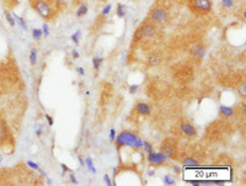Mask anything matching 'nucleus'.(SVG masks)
Here are the masks:
<instances>
[{"label":"nucleus","instance_id":"1","mask_svg":"<svg viewBox=\"0 0 246 186\" xmlns=\"http://www.w3.org/2000/svg\"><path fill=\"white\" fill-rule=\"evenodd\" d=\"M116 140V144H117V148L119 149L121 147H126V145H129L134 149H139L143 147V140L140 138H138L134 133H131V132H122L121 135L117 136Z\"/></svg>","mask_w":246,"mask_h":186},{"label":"nucleus","instance_id":"2","mask_svg":"<svg viewBox=\"0 0 246 186\" xmlns=\"http://www.w3.org/2000/svg\"><path fill=\"white\" fill-rule=\"evenodd\" d=\"M188 6L196 15H207L212 11L213 5L210 0H188Z\"/></svg>","mask_w":246,"mask_h":186},{"label":"nucleus","instance_id":"3","mask_svg":"<svg viewBox=\"0 0 246 186\" xmlns=\"http://www.w3.org/2000/svg\"><path fill=\"white\" fill-rule=\"evenodd\" d=\"M32 7L41 15V17L48 20L52 17V10L49 5L43 0H32Z\"/></svg>","mask_w":246,"mask_h":186},{"label":"nucleus","instance_id":"4","mask_svg":"<svg viewBox=\"0 0 246 186\" xmlns=\"http://www.w3.org/2000/svg\"><path fill=\"white\" fill-rule=\"evenodd\" d=\"M149 19L153 22H158V24H162L166 22L167 20V12L162 9V7H155L150 11L149 14Z\"/></svg>","mask_w":246,"mask_h":186},{"label":"nucleus","instance_id":"5","mask_svg":"<svg viewBox=\"0 0 246 186\" xmlns=\"http://www.w3.org/2000/svg\"><path fill=\"white\" fill-rule=\"evenodd\" d=\"M10 138H11L10 131H9L7 126H6L5 120H4V118L1 117V115H0V147L4 148V147L9 143V140H10Z\"/></svg>","mask_w":246,"mask_h":186},{"label":"nucleus","instance_id":"6","mask_svg":"<svg viewBox=\"0 0 246 186\" xmlns=\"http://www.w3.org/2000/svg\"><path fill=\"white\" fill-rule=\"evenodd\" d=\"M138 35L143 36V37H151L154 36L155 33V25L153 22H145L138 31H137Z\"/></svg>","mask_w":246,"mask_h":186},{"label":"nucleus","instance_id":"7","mask_svg":"<svg viewBox=\"0 0 246 186\" xmlns=\"http://www.w3.org/2000/svg\"><path fill=\"white\" fill-rule=\"evenodd\" d=\"M167 159V157L164 154V153H149V162L153 164V165H161L165 160Z\"/></svg>","mask_w":246,"mask_h":186},{"label":"nucleus","instance_id":"8","mask_svg":"<svg viewBox=\"0 0 246 186\" xmlns=\"http://www.w3.org/2000/svg\"><path fill=\"white\" fill-rule=\"evenodd\" d=\"M181 131L187 137H195L197 135V130L188 122H182L181 123Z\"/></svg>","mask_w":246,"mask_h":186},{"label":"nucleus","instance_id":"9","mask_svg":"<svg viewBox=\"0 0 246 186\" xmlns=\"http://www.w3.org/2000/svg\"><path fill=\"white\" fill-rule=\"evenodd\" d=\"M136 111L139 115H144V116H149L150 115V107H149V105L145 104V102H138L136 105Z\"/></svg>","mask_w":246,"mask_h":186},{"label":"nucleus","instance_id":"10","mask_svg":"<svg viewBox=\"0 0 246 186\" xmlns=\"http://www.w3.org/2000/svg\"><path fill=\"white\" fill-rule=\"evenodd\" d=\"M161 153H164L167 158H169V157L171 158V157L175 154V150H174V147H172L171 144H170V145H169V144H164V145L161 147Z\"/></svg>","mask_w":246,"mask_h":186},{"label":"nucleus","instance_id":"11","mask_svg":"<svg viewBox=\"0 0 246 186\" xmlns=\"http://www.w3.org/2000/svg\"><path fill=\"white\" fill-rule=\"evenodd\" d=\"M191 53H192L195 57H197V58H202V57L204 55V53H205V49H204V47L203 46H195L192 48Z\"/></svg>","mask_w":246,"mask_h":186},{"label":"nucleus","instance_id":"12","mask_svg":"<svg viewBox=\"0 0 246 186\" xmlns=\"http://www.w3.org/2000/svg\"><path fill=\"white\" fill-rule=\"evenodd\" d=\"M219 111H220V113H222L223 116H225V117H230V116H233V113H234V110H233L231 107H228V106H224V105H220Z\"/></svg>","mask_w":246,"mask_h":186},{"label":"nucleus","instance_id":"13","mask_svg":"<svg viewBox=\"0 0 246 186\" xmlns=\"http://www.w3.org/2000/svg\"><path fill=\"white\" fill-rule=\"evenodd\" d=\"M86 12H88V6L84 4V5L79 6V9L76 10V16H78V17H81V16L86 15Z\"/></svg>","mask_w":246,"mask_h":186},{"label":"nucleus","instance_id":"14","mask_svg":"<svg viewBox=\"0 0 246 186\" xmlns=\"http://www.w3.org/2000/svg\"><path fill=\"white\" fill-rule=\"evenodd\" d=\"M183 165H187V166H196L198 165V162H197L196 159H193V158H186V159H183Z\"/></svg>","mask_w":246,"mask_h":186},{"label":"nucleus","instance_id":"15","mask_svg":"<svg viewBox=\"0 0 246 186\" xmlns=\"http://www.w3.org/2000/svg\"><path fill=\"white\" fill-rule=\"evenodd\" d=\"M117 16L118 17H123L124 15H126V7H124V5L123 4H118L117 5Z\"/></svg>","mask_w":246,"mask_h":186},{"label":"nucleus","instance_id":"16","mask_svg":"<svg viewBox=\"0 0 246 186\" xmlns=\"http://www.w3.org/2000/svg\"><path fill=\"white\" fill-rule=\"evenodd\" d=\"M36 62H37V51H36L35 48H32V49H31V53H30V63H31L32 65H35Z\"/></svg>","mask_w":246,"mask_h":186},{"label":"nucleus","instance_id":"17","mask_svg":"<svg viewBox=\"0 0 246 186\" xmlns=\"http://www.w3.org/2000/svg\"><path fill=\"white\" fill-rule=\"evenodd\" d=\"M102 62H103V58H101V57H94L93 64H94L95 70H98V69H100V65L102 64Z\"/></svg>","mask_w":246,"mask_h":186},{"label":"nucleus","instance_id":"18","mask_svg":"<svg viewBox=\"0 0 246 186\" xmlns=\"http://www.w3.org/2000/svg\"><path fill=\"white\" fill-rule=\"evenodd\" d=\"M85 165L88 166V169H89V171H91V173H96V169L94 168V165H93V160H91V158H88L86 160H85Z\"/></svg>","mask_w":246,"mask_h":186},{"label":"nucleus","instance_id":"19","mask_svg":"<svg viewBox=\"0 0 246 186\" xmlns=\"http://www.w3.org/2000/svg\"><path fill=\"white\" fill-rule=\"evenodd\" d=\"M4 14H5V17H6L7 22L10 24V26H12V27H14V26H15V19H14V17L11 16V14H10L9 11H5Z\"/></svg>","mask_w":246,"mask_h":186},{"label":"nucleus","instance_id":"20","mask_svg":"<svg viewBox=\"0 0 246 186\" xmlns=\"http://www.w3.org/2000/svg\"><path fill=\"white\" fill-rule=\"evenodd\" d=\"M42 36H43L42 30H40V29H35V30L32 31V37H33L35 40H40Z\"/></svg>","mask_w":246,"mask_h":186},{"label":"nucleus","instance_id":"21","mask_svg":"<svg viewBox=\"0 0 246 186\" xmlns=\"http://www.w3.org/2000/svg\"><path fill=\"white\" fill-rule=\"evenodd\" d=\"M14 17H15V19H16V20H17V21H19V24H20V26H21V27H22V29H24V30H25V31H26V30H27V25H26V22H25V20H24V19H22V17H20V16H17V15H14Z\"/></svg>","mask_w":246,"mask_h":186},{"label":"nucleus","instance_id":"22","mask_svg":"<svg viewBox=\"0 0 246 186\" xmlns=\"http://www.w3.org/2000/svg\"><path fill=\"white\" fill-rule=\"evenodd\" d=\"M159 63H160V59H159L158 55H151L150 57V59H149V64L150 65H158Z\"/></svg>","mask_w":246,"mask_h":186},{"label":"nucleus","instance_id":"23","mask_svg":"<svg viewBox=\"0 0 246 186\" xmlns=\"http://www.w3.org/2000/svg\"><path fill=\"white\" fill-rule=\"evenodd\" d=\"M164 184L165 185H175V180L170 175H165L164 176Z\"/></svg>","mask_w":246,"mask_h":186},{"label":"nucleus","instance_id":"24","mask_svg":"<svg viewBox=\"0 0 246 186\" xmlns=\"http://www.w3.org/2000/svg\"><path fill=\"white\" fill-rule=\"evenodd\" d=\"M80 35H81V32H80V31H76L75 33H73V35H71V40H73V42H74L75 45H78V43H79Z\"/></svg>","mask_w":246,"mask_h":186},{"label":"nucleus","instance_id":"25","mask_svg":"<svg viewBox=\"0 0 246 186\" xmlns=\"http://www.w3.org/2000/svg\"><path fill=\"white\" fill-rule=\"evenodd\" d=\"M26 164H27V165H28L30 168H32L33 170H40V166H38V165H37V164H36L35 162H32V160H28V162H27Z\"/></svg>","mask_w":246,"mask_h":186},{"label":"nucleus","instance_id":"26","mask_svg":"<svg viewBox=\"0 0 246 186\" xmlns=\"http://www.w3.org/2000/svg\"><path fill=\"white\" fill-rule=\"evenodd\" d=\"M143 147H144V149L147 150L148 153L154 152V150H153V147H151V144H150L149 142H143Z\"/></svg>","mask_w":246,"mask_h":186},{"label":"nucleus","instance_id":"27","mask_svg":"<svg viewBox=\"0 0 246 186\" xmlns=\"http://www.w3.org/2000/svg\"><path fill=\"white\" fill-rule=\"evenodd\" d=\"M42 33L45 35V37H48L49 29H48V25H47V24H45V25H43V27H42Z\"/></svg>","mask_w":246,"mask_h":186},{"label":"nucleus","instance_id":"28","mask_svg":"<svg viewBox=\"0 0 246 186\" xmlns=\"http://www.w3.org/2000/svg\"><path fill=\"white\" fill-rule=\"evenodd\" d=\"M222 4L225 7H231L233 6V0H222Z\"/></svg>","mask_w":246,"mask_h":186},{"label":"nucleus","instance_id":"29","mask_svg":"<svg viewBox=\"0 0 246 186\" xmlns=\"http://www.w3.org/2000/svg\"><path fill=\"white\" fill-rule=\"evenodd\" d=\"M110 11H111V5H106L102 9V15H107V14H110Z\"/></svg>","mask_w":246,"mask_h":186},{"label":"nucleus","instance_id":"30","mask_svg":"<svg viewBox=\"0 0 246 186\" xmlns=\"http://www.w3.org/2000/svg\"><path fill=\"white\" fill-rule=\"evenodd\" d=\"M114 138H116V131H114V128H111V131H110V140L113 142Z\"/></svg>","mask_w":246,"mask_h":186},{"label":"nucleus","instance_id":"31","mask_svg":"<svg viewBox=\"0 0 246 186\" xmlns=\"http://www.w3.org/2000/svg\"><path fill=\"white\" fill-rule=\"evenodd\" d=\"M103 180H105L106 185L112 186V183H111V180H110V176H108V175H103Z\"/></svg>","mask_w":246,"mask_h":186},{"label":"nucleus","instance_id":"32","mask_svg":"<svg viewBox=\"0 0 246 186\" xmlns=\"http://www.w3.org/2000/svg\"><path fill=\"white\" fill-rule=\"evenodd\" d=\"M137 89H138V85H131V88H129V94H134L137 91Z\"/></svg>","mask_w":246,"mask_h":186},{"label":"nucleus","instance_id":"33","mask_svg":"<svg viewBox=\"0 0 246 186\" xmlns=\"http://www.w3.org/2000/svg\"><path fill=\"white\" fill-rule=\"evenodd\" d=\"M46 118L48 121V126H53V118L49 116V115H46Z\"/></svg>","mask_w":246,"mask_h":186},{"label":"nucleus","instance_id":"34","mask_svg":"<svg viewBox=\"0 0 246 186\" xmlns=\"http://www.w3.org/2000/svg\"><path fill=\"white\" fill-rule=\"evenodd\" d=\"M71 55H73V58H74V59H78V58H79V53H78L75 49H73V52H71Z\"/></svg>","mask_w":246,"mask_h":186},{"label":"nucleus","instance_id":"35","mask_svg":"<svg viewBox=\"0 0 246 186\" xmlns=\"http://www.w3.org/2000/svg\"><path fill=\"white\" fill-rule=\"evenodd\" d=\"M76 72H78L79 74H81V75H84V74H85V70H84V68H81V67H79V68L76 69Z\"/></svg>","mask_w":246,"mask_h":186},{"label":"nucleus","instance_id":"36","mask_svg":"<svg viewBox=\"0 0 246 186\" xmlns=\"http://www.w3.org/2000/svg\"><path fill=\"white\" fill-rule=\"evenodd\" d=\"M70 180H71V183H73L74 185H78V180H76V179L74 178V175H73V174L70 175Z\"/></svg>","mask_w":246,"mask_h":186},{"label":"nucleus","instance_id":"37","mask_svg":"<svg viewBox=\"0 0 246 186\" xmlns=\"http://www.w3.org/2000/svg\"><path fill=\"white\" fill-rule=\"evenodd\" d=\"M62 169H63V173H67V171H69V168H68L65 164H62Z\"/></svg>","mask_w":246,"mask_h":186},{"label":"nucleus","instance_id":"38","mask_svg":"<svg viewBox=\"0 0 246 186\" xmlns=\"http://www.w3.org/2000/svg\"><path fill=\"white\" fill-rule=\"evenodd\" d=\"M36 135H37V136H38V137H40V136H41V135H42V127H40V128H38V130H37V131H36Z\"/></svg>","mask_w":246,"mask_h":186},{"label":"nucleus","instance_id":"39","mask_svg":"<svg viewBox=\"0 0 246 186\" xmlns=\"http://www.w3.org/2000/svg\"><path fill=\"white\" fill-rule=\"evenodd\" d=\"M79 162H80V165H85V163H84V160L81 158H79Z\"/></svg>","mask_w":246,"mask_h":186},{"label":"nucleus","instance_id":"40","mask_svg":"<svg viewBox=\"0 0 246 186\" xmlns=\"http://www.w3.org/2000/svg\"><path fill=\"white\" fill-rule=\"evenodd\" d=\"M174 170H175L176 173H179V171H180V168H177V166H174Z\"/></svg>","mask_w":246,"mask_h":186},{"label":"nucleus","instance_id":"41","mask_svg":"<svg viewBox=\"0 0 246 186\" xmlns=\"http://www.w3.org/2000/svg\"><path fill=\"white\" fill-rule=\"evenodd\" d=\"M153 175H154V170H150L149 171V176H153Z\"/></svg>","mask_w":246,"mask_h":186},{"label":"nucleus","instance_id":"42","mask_svg":"<svg viewBox=\"0 0 246 186\" xmlns=\"http://www.w3.org/2000/svg\"><path fill=\"white\" fill-rule=\"evenodd\" d=\"M0 162H1V157H0Z\"/></svg>","mask_w":246,"mask_h":186},{"label":"nucleus","instance_id":"43","mask_svg":"<svg viewBox=\"0 0 246 186\" xmlns=\"http://www.w3.org/2000/svg\"><path fill=\"white\" fill-rule=\"evenodd\" d=\"M31 1H32V0H31Z\"/></svg>","mask_w":246,"mask_h":186}]
</instances>
